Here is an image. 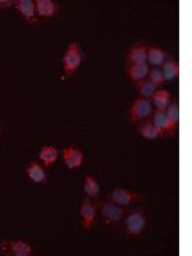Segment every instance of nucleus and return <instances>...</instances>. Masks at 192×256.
<instances>
[{
  "mask_svg": "<svg viewBox=\"0 0 192 256\" xmlns=\"http://www.w3.org/2000/svg\"><path fill=\"white\" fill-rule=\"evenodd\" d=\"M120 223L123 226V233L126 238L137 240L145 233L148 216L142 208H131V209H127Z\"/></svg>",
  "mask_w": 192,
  "mask_h": 256,
  "instance_id": "obj_1",
  "label": "nucleus"
},
{
  "mask_svg": "<svg viewBox=\"0 0 192 256\" xmlns=\"http://www.w3.org/2000/svg\"><path fill=\"white\" fill-rule=\"evenodd\" d=\"M84 62V52L78 42H70L62 56V67L66 76L70 77L77 72Z\"/></svg>",
  "mask_w": 192,
  "mask_h": 256,
  "instance_id": "obj_2",
  "label": "nucleus"
},
{
  "mask_svg": "<svg viewBox=\"0 0 192 256\" xmlns=\"http://www.w3.org/2000/svg\"><path fill=\"white\" fill-rule=\"evenodd\" d=\"M98 206V212L102 218V223H104L108 227H116L122 222L123 216H124L126 212H127V206H120L118 204H114L112 201L106 200L96 204Z\"/></svg>",
  "mask_w": 192,
  "mask_h": 256,
  "instance_id": "obj_3",
  "label": "nucleus"
},
{
  "mask_svg": "<svg viewBox=\"0 0 192 256\" xmlns=\"http://www.w3.org/2000/svg\"><path fill=\"white\" fill-rule=\"evenodd\" d=\"M16 12L18 13L22 20L30 26H41L42 20L38 17L35 9V2L34 0H14Z\"/></svg>",
  "mask_w": 192,
  "mask_h": 256,
  "instance_id": "obj_4",
  "label": "nucleus"
},
{
  "mask_svg": "<svg viewBox=\"0 0 192 256\" xmlns=\"http://www.w3.org/2000/svg\"><path fill=\"white\" fill-rule=\"evenodd\" d=\"M152 114V104L150 99L137 98L130 106V120L131 123H140L150 118Z\"/></svg>",
  "mask_w": 192,
  "mask_h": 256,
  "instance_id": "obj_5",
  "label": "nucleus"
},
{
  "mask_svg": "<svg viewBox=\"0 0 192 256\" xmlns=\"http://www.w3.org/2000/svg\"><path fill=\"white\" fill-rule=\"evenodd\" d=\"M108 200L114 204L120 205V206H128L132 202H138V201L144 200V195L140 192L132 191V190L124 188V187H116L109 194Z\"/></svg>",
  "mask_w": 192,
  "mask_h": 256,
  "instance_id": "obj_6",
  "label": "nucleus"
},
{
  "mask_svg": "<svg viewBox=\"0 0 192 256\" xmlns=\"http://www.w3.org/2000/svg\"><path fill=\"white\" fill-rule=\"evenodd\" d=\"M2 250L8 256H31L35 252L34 246L24 238L8 240L3 242Z\"/></svg>",
  "mask_w": 192,
  "mask_h": 256,
  "instance_id": "obj_7",
  "label": "nucleus"
},
{
  "mask_svg": "<svg viewBox=\"0 0 192 256\" xmlns=\"http://www.w3.org/2000/svg\"><path fill=\"white\" fill-rule=\"evenodd\" d=\"M96 212H98L96 202H94L92 198H88V196H84L81 201V205H80V216H81L82 227L86 230H91L94 228Z\"/></svg>",
  "mask_w": 192,
  "mask_h": 256,
  "instance_id": "obj_8",
  "label": "nucleus"
},
{
  "mask_svg": "<svg viewBox=\"0 0 192 256\" xmlns=\"http://www.w3.org/2000/svg\"><path fill=\"white\" fill-rule=\"evenodd\" d=\"M36 14L42 20H54L59 17L62 12L60 4L54 0H35Z\"/></svg>",
  "mask_w": 192,
  "mask_h": 256,
  "instance_id": "obj_9",
  "label": "nucleus"
},
{
  "mask_svg": "<svg viewBox=\"0 0 192 256\" xmlns=\"http://www.w3.org/2000/svg\"><path fill=\"white\" fill-rule=\"evenodd\" d=\"M62 156H63V162L68 169L70 170H76L80 166H82L84 160V154L81 148H76V146H68L62 152Z\"/></svg>",
  "mask_w": 192,
  "mask_h": 256,
  "instance_id": "obj_10",
  "label": "nucleus"
},
{
  "mask_svg": "<svg viewBox=\"0 0 192 256\" xmlns=\"http://www.w3.org/2000/svg\"><path fill=\"white\" fill-rule=\"evenodd\" d=\"M127 64H142L148 62V45L134 42L126 52Z\"/></svg>",
  "mask_w": 192,
  "mask_h": 256,
  "instance_id": "obj_11",
  "label": "nucleus"
},
{
  "mask_svg": "<svg viewBox=\"0 0 192 256\" xmlns=\"http://www.w3.org/2000/svg\"><path fill=\"white\" fill-rule=\"evenodd\" d=\"M26 174L28 180L34 184H46L49 182V177L46 174L45 166L38 162H30L26 166Z\"/></svg>",
  "mask_w": 192,
  "mask_h": 256,
  "instance_id": "obj_12",
  "label": "nucleus"
},
{
  "mask_svg": "<svg viewBox=\"0 0 192 256\" xmlns=\"http://www.w3.org/2000/svg\"><path fill=\"white\" fill-rule=\"evenodd\" d=\"M152 120L154 123L155 128H156L158 134H159V138H164V137H174L173 132L170 131V127L166 120V112H152Z\"/></svg>",
  "mask_w": 192,
  "mask_h": 256,
  "instance_id": "obj_13",
  "label": "nucleus"
},
{
  "mask_svg": "<svg viewBox=\"0 0 192 256\" xmlns=\"http://www.w3.org/2000/svg\"><path fill=\"white\" fill-rule=\"evenodd\" d=\"M148 70H150V66L148 63L127 64V67H126V73H127L128 80L134 82V84H137V82L148 78Z\"/></svg>",
  "mask_w": 192,
  "mask_h": 256,
  "instance_id": "obj_14",
  "label": "nucleus"
},
{
  "mask_svg": "<svg viewBox=\"0 0 192 256\" xmlns=\"http://www.w3.org/2000/svg\"><path fill=\"white\" fill-rule=\"evenodd\" d=\"M166 116L169 127H170V131L173 132L176 137L178 128H180V100L174 99L169 102L168 108L166 109Z\"/></svg>",
  "mask_w": 192,
  "mask_h": 256,
  "instance_id": "obj_15",
  "label": "nucleus"
},
{
  "mask_svg": "<svg viewBox=\"0 0 192 256\" xmlns=\"http://www.w3.org/2000/svg\"><path fill=\"white\" fill-rule=\"evenodd\" d=\"M169 58V54L159 46L154 45H148V62L146 63L152 67H160L166 59Z\"/></svg>",
  "mask_w": 192,
  "mask_h": 256,
  "instance_id": "obj_16",
  "label": "nucleus"
},
{
  "mask_svg": "<svg viewBox=\"0 0 192 256\" xmlns=\"http://www.w3.org/2000/svg\"><path fill=\"white\" fill-rule=\"evenodd\" d=\"M59 156V150L52 145H45L41 148L40 152H38V159H40L41 164L45 168L54 166L56 163Z\"/></svg>",
  "mask_w": 192,
  "mask_h": 256,
  "instance_id": "obj_17",
  "label": "nucleus"
},
{
  "mask_svg": "<svg viewBox=\"0 0 192 256\" xmlns=\"http://www.w3.org/2000/svg\"><path fill=\"white\" fill-rule=\"evenodd\" d=\"M150 102L155 106V110L166 112L169 102H172V94L168 90H156L150 98Z\"/></svg>",
  "mask_w": 192,
  "mask_h": 256,
  "instance_id": "obj_18",
  "label": "nucleus"
},
{
  "mask_svg": "<svg viewBox=\"0 0 192 256\" xmlns=\"http://www.w3.org/2000/svg\"><path fill=\"white\" fill-rule=\"evenodd\" d=\"M137 134L145 140H156L159 138V134H158L156 128H155L154 123L152 120V116L148 120H142V122L137 123Z\"/></svg>",
  "mask_w": 192,
  "mask_h": 256,
  "instance_id": "obj_19",
  "label": "nucleus"
},
{
  "mask_svg": "<svg viewBox=\"0 0 192 256\" xmlns=\"http://www.w3.org/2000/svg\"><path fill=\"white\" fill-rule=\"evenodd\" d=\"M162 73H163L166 81H172L180 77V63L177 59H173L169 56L162 66Z\"/></svg>",
  "mask_w": 192,
  "mask_h": 256,
  "instance_id": "obj_20",
  "label": "nucleus"
},
{
  "mask_svg": "<svg viewBox=\"0 0 192 256\" xmlns=\"http://www.w3.org/2000/svg\"><path fill=\"white\" fill-rule=\"evenodd\" d=\"M84 191L86 194V196H88L91 198H96L100 195V186L92 174H84Z\"/></svg>",
  "mask_w": 192,
  "mask_h": 256,
  "instance_id": "obj_21",
  "label": "nucleus"
},
{
  "mask_svg": "<svg viewBox=\"0 0 192 256\" xmlns=\"http://www.w3.org/2000/svg\"><path fill=\"white\" fill-rule=\"evenodd\" d=\"M134 88H136V91L137 94L140 95V98H145V99H150L152 96V94L158 90L156 86H154L148 78L134 84Z\"/></svg>",
  "mask_w": 192,
  "mask_h": 256,
  "instance_id": "obj_22",
  "label": "nucleus"
},
{
  "mask_svg": "<svg viewBox=\"0 0 192 256\" xmlns=\"http://www.w3.org/2000/svg\"><path fill=\"white\" fill-rule=\"evenodd\" d=\"M148 80L152 82L154 86H156V88L163 86L164 82H166V78H164L163 73H162V70L158 67H150V70H148Z\"/></svg>",
  "mask_w": 192,
  "mask_h": 256,
  "instance_id": "obj_23",
  "label": "nucleus"
},
{
  "mask_svg": "<svg viewBox=\"0 0 192 256\" xmlns=\"http://www.w3.org/2000/svg\"><path fill=\"white\" fill-rule=\"evenodd\" d=\"M14 6V0H0V9H10Z\"/></svg>",
  "mask_w": 192,
  "mask_h": 256,
  "instance_id": "obj_24",
  "label": "nucleus"
},
{
  "mask_svg": "<svg viewBox=\"0 0 192 256\" xmlns=\"http://www.w3.org/2000/svg\"><path fill=\"white\" fill-rule=\"evenodd\" d=\"M2 138H3V126L0 123V141H2Z\"/></svg>",
  "mask_w": 192,
  "mask_h": 256,
  "instance_id": "obj_25",
  "label": "nucleus"
}]
</instances>
